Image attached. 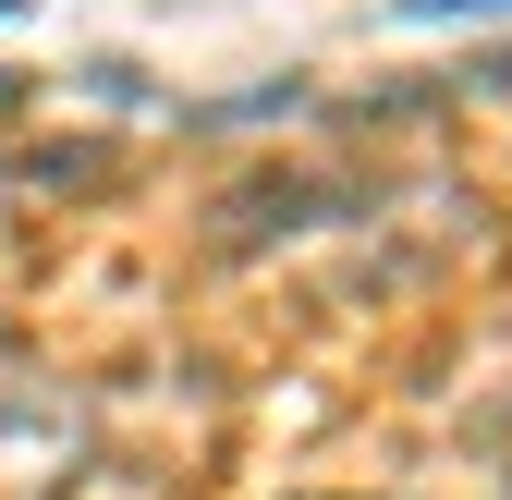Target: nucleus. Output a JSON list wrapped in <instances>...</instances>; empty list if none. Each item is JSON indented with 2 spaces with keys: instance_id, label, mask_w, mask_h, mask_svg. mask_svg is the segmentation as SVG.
Here are the masks:
<instances>
[{
  "instance_id": "obj_1",
  "label": "nucleus",
  "mask_w": 512,
  "mask_h": 500,
  "mask_svg": "<svg viewBox=\"0 0 512 500\" xmlns=\"http://www.w3.org/2000/svg\"><path fill=\"white\" fill-rule=\"evenodd\" d=\"M415 25H464V13H512V0H403Z\"/></svg>"
},
{
  "instance_id": "obj_2",
  "label": "nucleus",
  "mask_w": 512,
  "mask_h": 500,
  "mask_svg": "<svg viewBox=\"0 0 512 500\" xmlns=\"http://www.w3.org/2000/svg\"><path fill=\"white\" fill-rule=\"evenodd\" d=\"M0 13H25V0H0Z\"/></svg>"
}]
</instances>
